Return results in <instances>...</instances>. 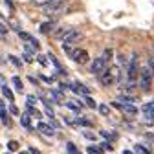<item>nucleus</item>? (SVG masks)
<instances>
[{
    "label": "nucleus",
    "instance_id": "1",
    "mask_svg": "<svg viewBox=\"0 0 154 154\" xmlns=\"http://www.w3.org/2000/svg\"><path fill=\"white\" fill-rule=\"evenodd\" d=\"M121 77V70H119V66H110V68H106L103 73H101V77H99V83L103 85V86H110V85H114L116 81H118Z\"/></svg>",
    "mask_w": 154,
    "mask_h": 154
},
{
    "label": "nucleus",
    "instance_id": "2",
    "mask_svg": "<svg viewBox=\"0 0 154 154\" xmlns=\"http://www.w3.org/2000/svg\"><path fill=\"white\" fill-rule=\"evenodd\" d=\"M138 75H140V68H138V55L134 53V55H132V59H130V63H128V70H127V81L134 83V81L138 79Z\"/></svg>",
    "mask_w": 154,
    "mask_h": 154
},
{
    "label": "nucleus",
    "instance_id": "3",
    "mask_svg": "<svg viewBox=\"0 0 154 154\" xmlns=\"http://www.w3.org/2000/svg\"><path fill=\"white\" fill-rule=\"evenodd\" d=\"M138 79H140V88H141L143 92H149L150 86H152V73H150V70L143 68V70L140 72V75H138Z\"/></svg>",
    "mask_w": 154,
    "mask_h": 154
},
{
    "label": "nucleus",
    "instance_id": "4",
    "mask_svg": "<svg viewBox=\"0 0 154 154\" xmlns=\"http://www.w3.org/2000/svg\"><path fill=\"white\" fill-rule=\"evenodd\" d=\"M42 9H44V15H46V17H51L50 20H55V17H61V15L68 9V2L59 4V6H51V8H42Z\"/></svg>",
    "mask_w": 154,
    "mask_h": 154
},
{
    "label": "nucleus",
    "instance_id": "5",
    "mask_svg": "<svg viewBox=\"0 0 154 154\" xmlns=\"http://www.w3.org/2000/svg\"><path fill=\"white\" fill-rule=\"evenodd\" d=\"M70 57L73 59V63H77V64H86V63L90 61L88 51L83 50V48H73V51L70 53Z\"/></svg>",
    "mask_w": 154,
    "mask_h": 154
},
{
    "label": "nucleus",
    "instance_id": "6",
    "mask_svg": "<svg viewBox=\"0 0 154 154\" xmlns=\"http://www.w3.org/2000/svg\"><path fill=\"white\" fill-rule=\"evenodd\" d=\"M83 38V33L81 31H77V29H70L68 33H66V37L63 38V44H70V46H73L75 42H79Z\"/></svg>",
    "mask_w": 154,
    "mask_h": 154
},
{
    "label": "nucleus",
    "instance_id": "7",
    "mask_svg": "<svg viewBox=\"0 0 154 154\" xmlns=\"http://www.w3.org/2000/svg\"><path fill=\"white\" fill-rule=\"evenodd\" d=\"M106 68H108V64H106V63L101 59V57H97V59H95V61L90 64V72H92L94 75H101V73H103Z\"/></svg>",
    "mask_w": 154,
    "mask_h": 154
},
{
    "label": "nucleus",
    "instance_id": "8",
    "mask_svg": "<svg viewBox=\"0 0 154 154\" xmlns=\"http://www.w3.org/2000/svg\"><path fill=\"white\" fill-rule=\"evenodd\" d=\"M18 35H20V38H24V41H26L28 44H31L35 50H38V41H37L35 37H31V35H29V33H26V31H20Z\"/></svg>",
    "mask_w": 154,
    "mask_h": 154
},
{
    "label": "nucleus",
    "instance_id": "9",
    "mask_svg": "<svg viewBox=\"0 0 154 154\" xmlns=\"http://www.w3.org/2000/svg\"><path fill=\"white\" fill-rule=\"evenodd\" d=\"M53 28H55L53 20H48V22H42L38 29H41V33H44V35H50V33L53 31Z\"/></svg>",
    "mask_w": 154,
    "mask_h": 154
},
{
    "label": "nucleus",
    "instance_id": "10",
    "mask_svg": "<svg viewBox=\"0 0 154 154\" xmlns=\"http://www.w3.org/2000/svg\"><path fill=\"white\" fill-rule=\"evenodd\" d=\"M143 114L147 116V119H154V101L152 103H147L145 106H143Z\"/></svg>",
    "mask_w": 154,
    "mask_h": 154
},
{
    "label": "nucleus",
    "instance_id": "11",
    "mask_svg": "<svg viewBox=\"0 0 154 154\" xmlns=\"http://www.w3.org/2000/svg\"><path fill=\"white\" fill-rule=\"evenodd\" d=\"M70 88H72L75 94H85V95H88V94H90V92H88V88H86L85 85H81V83H73Z\"/></svg>",
    "mask_w": 154,
    "mask_h": 154
},
{
    "label": "nucleus",
    "instance_id": "12",
    "mask_svg": "<svg viewBox=\"0 0 154 154\" xmlns=\"http://www.w3.org/2000/svg\"><path fill=\"white\" fill-rule=\"evenodd\" d=\"M37 128L41 130L44 136H53V128H51V125H46V123H38L37 125Z\"/></svg>",
    "mask_w": 154,
    "mask_h": 154
},
{
    "label": "nucleus",
    "instance_id": "13",
    "mask_svg": "<svg viewBox=\"0 0 154 154\" xmlns=\"http://www.w3.org/2000/svg\"><path fill=\"white\" fill-rule=\"evenodd\" d=\"M112 57H114V51H112V48H105V51H103V55H101V59L108 64L110 61H112Z\"/></svg>",
    "mask_w": 154,
    "mask_h": 154
},
{
    "label": "nucleus",
    "instance_id": "14",
    "mask_svg": "<svg viewBox=\"0 0 154 154\" xmlns=\"http://www.w3.org/2000/svg\"><path fill=\"white\" fill-rule=\"evenodd\" d=\"M20 125H22L24 128L31 130V121H29V116H28V114H22V116H20Z\"/></svg>",
    "mask_w": 154,
    "mask_h": 154
},
{
    "label": "nucleus",
    "instance_id": "15",
    "mask_svg": "<svg viewBox=\"0 0 154 154\" xmlns=\"http://www.w3.org/2000/svg\"><path fill=\"white\" fill-rule=\"evenodd\" d=\"M68 0H44L42 2V8H51V6H59V4H64Z\"/></svg>",
    "mask_w": 154,
    "mask_h": 154
},
{
    "label": "nucleus",
    "instance_id": "16",
    "mask_svg": "<svg viewBox=\"0 0 154 154\" xmlns=\"http://www.w3.org/2000/svg\"><path fill=\"white\" fill-rule=\"evenodd\" d=\"M68 31H70L68 28H59V29H55V31H53V37H55V38H64Z\"/></svg>",
    "mask_w": 154,
    "mask_h": 154
},
{
    "label": "nucleus",
    "instance_id": "17",
    "mask_svg": "<svg viewBox=\"0 0 154 154\" xmlns=\"http://www.w3.org/2000/svg\"><path fill=\"white\" fill-rule=\"evenodd\" d=\"M50 95L55 99V103H63V94H61V90H51Z\"/></svg>",
    "mask_w": 154,
    "mask_h": 154
},
{
    "label": "nucleus",
    "instance_id": "18",
    "mask_svg": "<svg viewBox=\"0 0 154 154\" xmlns=\"http://www.w3.org/2000/svg\"><path fill=\"white\" fill-rule=\"evenodd\" d=\"M119 101L121 103H134V101H136V97H134V95H128V94H123V95H119Z\"/></svg>",
    "mask_w": 154,
    "mask_h": 154
},
{
    "label": "nucleus",
    "instance_id": "19",
    "mask_svg": "<svg viewBox=\"0 0 154 154\" xmlns=\"http://www.w3.org/2000/svg\"><path fill=\"white\" fill-rule=\"evenodd\" d=\"M0 118L4 119V123H9V118H6V106L2 101H0Z\"/></svg>",
    "mask_w": 154,
    "mask_h": 154
},
{
    "label": "nucleus",
    "instance_id": "20",
    "mask_svg": "<svg viewBox=\"0 0 154 154\" xmlns=\"http://www.w3.org/2000/svg\"><path fill=\"white\" fill-rule=\"evenodd\" d=\"M28 112H29V114L33 116V118H37V119H41V118H42V114L38 112L37 108H33V106H28Z\"/></svg>",
    "mask_w": 154,
    "mask_h": 154
},
{
    "label": "nucleus",
    "instance_id": "21",
    "mask_svg": "<svg viewBox=\"0 0 154 154\" xmlns=\"http://www.w3.org/2000/svg\"><path fill=\"white\" fill-rule=\"evenodd\" d=\"M134 150H136L138 154H150V150H149V149H145L143 145H136V147H134Z\"/></svg>",
    "mask_w": 154,
    "mask_h": 154
},
{
    "label": "nucleus",
    "instance_id": "22",
    "mask_svg": "<svg viewBox=\"0 0 154 154\" xmlns=\"http://www.w3.org/2000/svg\"><path fill=\"white\" fill-rule=\"evenodd\" d=\"M13 85L18 92H22V81H20V77H13Z\"/></svg>",
    "mask_w": 154,
    "mask_h": 154
},
{
    "label": "nucleus",
    "instance_id": "23",
    "mask_svg": "<svg viewBox=\"0 0 154 154\" xmlns=\"http://www.w3.org/2000/svg\"><path fill=\"white\" fill-rule=\"evenodd\" d=\"M2 92H4V95H6V97H8L9 101H13V92H11V90H9V88H8L6 85L2 86Z\"/></svg>",
    "mask_w": 154,
    "mask_h": 154
},
{
    "label": "nucleus",
    "instance_id": "24",
    "mask_svg": "<svg viewBox=\"0 0 154 154\" xmlns=\"http://www.w3.org/2000/svg\"><path fill=\"white\" fill-rule=\"evenodd\" d=\"M86 150H88V154H101V147H95V145H90Z\"/></svg>",
    "mask_w": 154,
    "mask_h": 154
},
{
    "label": "nucleus",
    "instance_id": "25",
    "mask_svg": "<svg viewBox=\"0 0 154 154\" xmlns=\"http://www.w3.org/2000/svg\"><path fill=\"white\" fill-rule=\"evenodd\" d=\"M99 112H101L103 116H108V114H110V108H108L106 105H99Z\"/></svg>",
    "mask_w": 154,
    "mask_h": 154
},
{
    "label": "nucleus",
    "instance_id": "26",
    "mask_svg": "<svg viewBox=\"0 0 154 154\" xmlns=\"http://www.w3.org/2000/svg\"><path fill=\"white\" fill-rule=\"evenodd\" d=\"M9 61L15 64V66H22V63H20V59H17L15 55H9Z\"/></svg>",
    "mask_w": 154,
    "mask_h": 154
},
{
    "label": "nucleus",
    "instance_id": "27",
    "mask_svg": "<svg viewBox=\"0 0 154 154\" xmlns=\"http://www.w3.org/2000/svg\"><path fill=\"white\" fill-rule=\"evenodd\" d=\"M66 149H68V152H70V154H77V149H75V145H73V143H66Z\"/></svg>",
    "mask_w": 154,
    "mask_h": 154
},
{
    "label": "nucleus",
    "instance_id": "28",
    "mask_svg": "<svg viewBox=\"0 0 154 154\" xmlns=\"http://www.w3.org/2000/svg\"><path fill=\"white\" fill-rule=\"evenodd\" d=\"M37 61H38V64H42V66H46V64H48V63H46L48 59H46L44 55H37Z\"/></svg>",
    "mask_w": 154,
    "mask_h": 154
},
{
    "label": "nucleus",
    "instance_id": "29",
    "mask_svg": "<svg viewBox=\"0 0 154 154\" xmlns=\"http://www.w3.org/2000/svg\"><path fill=\"white\" fill-rule=\"evenodd\" d=\"M77 125H83V127H92V121H88V119H77Z\"/></svg>",
    "mask_w": 154,
    "mask_h": 154
},
{
    "label": "nucleus",
    "instance_id": "30",
    "mask_svg": "<svg viewBox=\"0 0 154 154\" xmlns=\"http://www.w3.org/2000/svg\"><path fill=\"white\" fill-rule=\"evenodd\" d=\"M8 149H9V150H17V149H18V143H17V141H9V143H8Z\"/></svg>",
    "mask_w": 154,
    "mask_h": 154
},
{
    "label": "nucleus",
    "instance_id": "31",
    "mask_svg": "<svg viewBox=\"0 0 154 154\" xmlns=\"http://www.w3.org/2000/svg\"><path fill=\"white\" fill-rule=\"evenodd\" d=\"M83 136H85V138H88V140H95V136H94L92 132H88V130H85V132H83Z\"/></svg>",
    "mask_w": 154,
    "mask_h": 154
},
{
    "label": "nucleus",
    "instance_id": "32",
    "mask_svg": "<svg viewBox=\"0 0 154 154\" xmlns=\"http://www.w3.org/2000/svg\"><path fill=\"white\" fill-rule=\"evenodd\" d=\"M85 101H86V105H88V106H92V108H95V101H94L92 97H86Z\"/></svg>",
    "mask_w": 154,
    "mask_h": 154
},
{
    "label": "nucleus",
    "instance_id": "33",
    "mask_svg": "<svg viewBox=\"0 0 154 154\" xmlns=\"http://www.w3.org/2000/svg\"><path fill=\"white\" fill-rule=\"evenodd\" d=\"M101 149H105V150H112V145L106 141V143H103V145H101Z\"/></svg>",
    "mask_w": 154,
    "mask_h": 154
},
{
    "label": "nucleus",
    "instance_id": "34",
    "mask_svg": "<svg viewBox=\"0 0 154 154\" xmlns=\"http://www.w3.org/2000/svg\"><path fill=\"white\" fill-rule=\"evenodd\" d=\"M68 108H70V110H75V112L79 110V106H77V105H73V103H68Z\"/></svg>",
    "mask_w": 154,
    "mask_h": 154
},
{
    "label": "nucleus",
    "instance_id": "35",
    "mask_svg": "<svg viewBox=\"0 0 154 154\" xmlns=\"http://www.w3.org/2000/svg\"><path fill=\"white\" fill-rule=\"evenodd\" d=\"M9 110H11V114H18V108H17L15 105H11V106H9Z\"/></svg>",
    "mask_w": 154,
    "mask_h": 154
},
{
    "label": "nucleus",
    "instance_id": "36",
    "mask_svg": "<svg viewBox=\"0 0 154 154\" xmlns=\"http://www.w3.org/2000/svg\"><path fill=\"white\" fill-rule=\"evenodd\" d=\"M29 152L31 154H41V150H37V149H29Z\"/></svg>",
    "mask_w": 154,
    "mask_h": 154
},
{
    "label": "nucleus",
    "instance_id": "37",
    "mask_svg": "<svg viewBox=\"0 0 154 154\" xmlns=\"http://www.w3.org/2000/svg\"><path fill=\"white\" fill-rule=\"evenodd\" d=\"M150 73L154 75V61H150Z\"/></svg>",
    "mask_w": 154,
    "mask_h": 154
},
{
    "label": "nucleus",
    "instance_id": "38",
    "mask_svg": "<svg viewBox=\"0 0 154 154\" xmlns=\"http://www.w3.org/2000/svg\"><path fill=\"white\" fill-rule=\"evenodd\" d=\"M0 85L4 86V75H0Z\"/></svg>",
    "mask_w": 154,
    "mask_h": 154
},
{
    "label": "nucleus",
    "instance_id": "39",
    "mask_svg": "<svg viewBox=\"0 0 154 154\" xmlns=\"http://www.w3.org/2000/svg\"><path fill=\"white\" fill-rule=\"evenodd\" d=\"M123 154H132V152H130V150H125V152H123Z\"/></svg>",
    "mask_w": 154,
    "mask_h": 154
},
{
    "label": "nucleus",
    "instance_id": "40",
    "mask_svg": "<svg viewBox=\"0 0 154 154\" xmlns=\"http://www.w3.org/2000/svg\"><path fill=\"white\" fill-rule=\"evenodd\" d=\"M20 154H26V152H20Z\"/></svg>",
    "mask_w": 154,
    "mask_h": 154
},
{
    "label": "nucleus",
    "instance_id": "41",
    "mask_svg": "<svg viewBox=\"0 0 154 154\" xmlns=\"http://www.w3.org/2000/svg\"><path fill=\"white\" fill-rule=\"evenodd\" d=\"M8 154H9V152H8Z\"/></svg>",
    "mask_w": 154,
    "mask_h": 154
}]
</instances>
